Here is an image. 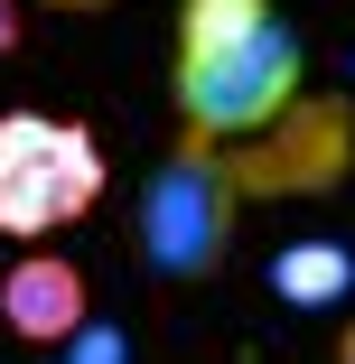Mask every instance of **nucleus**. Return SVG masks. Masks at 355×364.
I'll use <instances>...</instances> for the list:
<instances>
[{"mask_svg": "<svg viewBox=\"0 0 355 364\" xmlns=\"http://www.w3.org/2000/svg\"><path fill=\"white\" fill-rule=\"evenodd\" d=\"M300 75H309L300 28L271 0H178V56H169L178 131L243 140L253 122H271L300 94Z\"/></svg>", "mask_w": 355, "mask_h": 364, "instance_id": "nucleus-1", "label": "nucleus"}, {"mask_svg": "<svg viewBox=\"0 0 355 364\" xmlns=\"http://www.w3.org/2000/svg\"><path fill=\"white\" fill-rule=\"evenodd\" d=\"M234 225H243V187H234L225 140L178 131L169 159L140 178V205H131V243H140V262H150L159 280H206V271H225Z\"/></svg>", "mask_w": 355, "mask_h": 364, "instance_id": "nucleus-2", "label": "nucleus"}, {"mask_svg": "<svg viewBox=\"0 0 355 364\" xmlns=\"http://www.w3.org/2000/svg\"><path fill=\"white\" fill-rule=\"evenodd\" d=\"M103 196V140L56 112H0V234L47 243L56 225L94 215Z\"/></svg>", "mask_w": 355, "mask_h": 364, "instance_id": "nucleus-3", "label": "nucleus"}, {"mask_svg": "<svg viewBox=\"0 0 355 364\" xmlns=\"http://www.w3.org/2000/svg\"><path fill=\"white\" fill-rule=\"evenodd\" d=\"M243 205H290V196H327L355 178V94H290L271 122H253L243 140H225Z\"/></svg>", "mask_w": 355, "mask_h": 364, "instance_id": "nucleus-4", "label": "nucleus"}, {"mask_svg": "<svg viewBox=\"0 0 355 364\" xmlns=\"http://www.w3.org/2000/svg\"><path fill=\"white\" fill-rule=\"evenodd\" d=\"M85 318H94V289H85V271L65 252H19L0 271V327L19 346H65Z\"/></svg>", "mask_w": 355, "mask_h": 364, "instance_id": "nucleus-5", "label": "nucleus"}, {"mask_svg": "<svg viewBox=\"0 0 355 364\" xmlns=\"http://www.w3.org/2000/svg\"><path fill=\"white\" fill-rule=\"evenodd\" d=\"M271 280H280V299H290V309H327V299H346L355 252H346V243H290V252L271 262Z\"/></svg>", "mask_w": 355, "mask_h": 364, "instance_id": "nucleus-6", "label": "nucleus"}, {"mask_svg": "<svg viewBox=\"0 0 355 364\" xmlns=\"http://www.w3.org/2000/svg\"><path fill=\"white\" fill-rule=\"evenodd\" d=\"M65 364H122V327H75V336H65Z\"/></svg>", "mask_w": 355, "mask_h": 364, "instance_id": "nucleus-7", "label": "nucleus"}, {"mask_svg": "<svg viewBox=\"0 0 355 364\" xmlns=\"http://www.w3.org/2000/svg\"><path fill=\"white\" fill-rule=\"evenodd\" d=\"M19 38H28V19H19V0H0V56H19Z\"/></svg>", "mask_w": 355, "mask_h": 364, "instance_id": "nucleus-8", "label": "nucleus"}, {"mask_svg": "<svg viewBox=\"0 0 355 364\" xmlns=\"http://www.w3.org/2000/svg\"><path fill=\"white\" fill-rule=\"evenodd\" d=\"M47 10H65V19H85V10H112V0H47Z\"/></svg>", "mask_w": 355, "mask_h": 364, "instance_id": "nucleus-9", "label": "nucleus"}, {"mask_svg": "<svg viewBox=\"0 0 355 364\" xmlns=\"http://www.w3.org/2000/svg\"><path fill=\"white\" fill-rule=\"evenodd\" d=\"M337 364H355V318H346V327H337Z\"/></svg>", "mask_w": 355, "mask_h": 364, "instance_id": "nucleus-10", "label": "nucleus"}]
</instances>
